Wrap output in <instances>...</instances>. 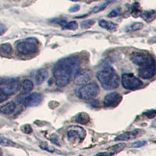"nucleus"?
Masks as SVG:
<instances>
[{
  "label": "nucleus",
  "instance_id": "1",
  "mask_svg": "<svg viewBox=\"0 0 156 156\" xmlns=\"http://www.w3.org/2000/svg\"><path fill=\"white\" fill-rule=\"evenodd\" d=\"M80 58L76 55H69L59 59L53 67L52 73L58 87H65L76 75L80 66Z\"/></svg>",
  "mask_w": 156,
  "mask_h": 156
},
{
  "label": "nucleus",
  "instance_id": "2",
  "mask_svg": "<svg viewBox=\"0 0 156 156\" xmlns=\"http://www.w3.org/2000/svg\"><path fill=\"white\" fill-rule=\"evenodd\" d=\"M97 78L101 87L105 90H113L119 85V78L115 69L109 65L104 66L97 73Z\"/></svg>",
  "mask_w": 156,
  "mask_h": 156
},
{
  "label": "nucleus",
  "instance_id": "3",
  "mask_svg": "<svg viewBox=\"0 0 156 156\" xmlns=\"http://www.w3.org/2000/svg\"><path fill=\"white\" fill-rule=\"evenodd\" d=\"M38 41L34 37H28L23 41L16 42V50L22 55H30L35 53L37 50Z\"/></svg>",
  "mask_w": 156,
  "mask_h": 156
},
{
  "label": "nucleus",
  "instance_id": "4",
  "mask_svg": "<svg viewBox=\"0 0 156 156\" xmlns=\"http://www.w3.org/2000/svg\"><path fill=\"white\" fill-rule=\"evenodd\" d=\"M99 87L96 83H89L84 84L76 90V95L80 99L90 100L98 94Z\"/></svg>",
  "mask_w": 156,
  "mask_h": 156
},
{
  "label": "nucleus",
  "instance_id": "5",
  "mask_svg": "<svg viewBox=\"0 0 156 156\" xmlns=\"http://www.w3.org/2000/svg\"><path fill=\"white\" fill-rule=\"evenodd\" d=\"M19 87L20 80L18 78L2 79L0 82V90L8 96L15 94L19 90Z\"/></svg>",
  "mask_w": 156,
  "mask_h": 156
},
{
  "label": "nucleus",
  "instance_id": "6",
  "mask_svg": "<svg viewBox=\"0 0 156 156\" xmlns=\"http://www.w3.org/2000/svg\"><path fill=\"white\" fill-rule=\"evenodd\" d=\"M122 87L126 90H136L142 87L143 83L132 73H123L121 78Z\"/></svg>",
  "mask_w": 156,
  "mask_h": 156
},
{
  "label": "nucleus",
  "instance_id": "7",
  "mask_svg": "<svg viewBox=\"0 0 156 156\" xmlns=\"http://www.w3.org/2000/svg\"><path fill=\"white\" fill-rule=\"evenodd\" d=\"M156 73V62L154 58L151 57V58L148 61V62L140 66L138 69V75L140 77L143 79H151L154 77Z\"/></svg>",
  "mask_w": 156,
  "mask_h": 156
},
{
  "label": "nucleus",
  "instance_id": "8",
  "mask_svg": "<svg viewBox=\"0 0 156 156\" xmlns=\"http://www.w3.org/2000/svg\"><path fill=\"white\" fill-rule=\"evenodd\" d=\"M43 95L41 93H32L25 97L23 100V105L27 107H34L40 105L43 100Z\"/></svg>",
  "mask_w": 156,
  "mask_h": 156
},
{
  "label": "nucleus",
  "instance_id": "9",
  "mask_svg": "<svg viewBox=\"0 0 156 156\" xmlns=\"http://www.w3.org/2000/svg\"><path fill=\"white\" fill-rule=\"evenodd\" d=\"M122 99V96L119 93L112 92L105 95L103 103L105 107H115L121 102Z\"/></svg>",
  "mask_w": 156,
  "mask_h": 156
},
{
  "label": "nucleus",
  "instance_id": "10",
  "mask_svg": "<svg viewBox=\"0 0 156 156\" xmlns=\"http://www.w3.org/2000/svg\"><path fill=\"white\" fill-rule=\"evenodd\" d=\"M91 72L88 69H83L81 71H78V73L74 77V81L78 85H83L87 84L91 79Z\"/></svg>",
  "mask_w": 156,
  "mask_h": 156
},
{
  "label": "nucleus",
  "instance_id": "11",
  "mask_svg": "<svg viewBox=\"0 0 156 156\" xmlns=\"http://www.w3.org/2000/svg\"><path fill=\"white\" fill-rule=\"evenodd\" d=\"M151 55L143 53V52H134L131 55V60L134 64L138 66H142L145 65L151 58Z\"/></svg>",
  "mask_w": 156,
  "mask_h": 156
},
{
  "label": "nucleus",
  "instance_id": "12",
  "mask_svg": "<svg viewBox=\"0 0 156 156\" xmlns=\"http://www.w3.org/2000/svg\"><path fill=\"white\" fill-rule=\"evenodd\" d=\"M85 130L83 128L79 127V126H75V127L68 130L67 132L68 139L71 141L73 140H76V138H79L80 140H82L85 137Z\"/></svg>",
  "mask_w": 156,
  "mask_h": 156
},
{
  "label": "nucleus",
  "instance_id": "13",
  "mask_svg": "<svg viewBox=\"0 0 156 156\" xmlns=\"http://www.w3.org/2000/svg\"><path fill=\"white\" fill-rule=\"evenodd\" d=\"M48 71L45 69H40L36 72L35 76H34V79H35V82L37 85H40L44 80L48 78Z\"/></svg>",
  "mask_w": 156,
  "mask_h": 156
},
{
  "label": "nucleus",
  "instance_id": "14",
  "mask_svg": "<svg viewBox=\"0 0 156 156\" xmlns=\"http://www.w3.org/2000/svg\"><path fill=\"white\" fill-rule=\"evenodd\" d=\"M139 133L138 129H135V130H133V131H129V132H126L124 133H122V134L119 135L118 136L115 137V140L116 141H122V140H131V139L135 138L137 134Z\"/></svg>",
  "mask_w": 156,
  "mask_h": 156
},
{
  "label": "nucleus",
  "instance_id": "15",
  "mask_svg": "<svg viewBox=\"0 0 156 156\" xmlns=\"http://www.w3.org/2000/svg\"><path fill=\"white\" fill-rule=\"evenodd\" d=\"M15 109H16V105L14 102H9L6 105H2L0 108L1 112L5 115H9V114L12 113Z\"/></svg>",
  "mask_w": 156,
  "mask_h": 156
},
{
  "label": "nucleus",
  "instance_id": "16",
  "mask_svg": "<svg viewBox=\"0 0 156 156\" xmlns=\"http://www.w3.org/2000/svg\"><path fill=\"white\" fill-rule=\"evenodd\" d=\"M34 85H33V82L30 80H24L22 83V87H21V94H26L29 93L30 90L33 89Z\"/></svg>",
  "mask_w": 156,
  "mask_h": 156
},
{
  "label": "nucleus",
  "instance_id": "17",
  "mask_svg": "<svg viewBox=\"0 0 156 156\" xmlns=\"http://www.w3.org/2000/svg\"><path fill=\"white\" fill-rule=\"evenodd\" d=\"M75 121L80 124L86 125L90 122V116H89L88 114L85 113V112H81V113H79L76 115V118H75Z\"/></svg>",
  "mask_w": 156,
  "mask_h": 156
},
{
  "label": "nucleus",
  "instance_id": "18",
  "mask_svg": "<svg viewBox=\"0 0 156 156\" xmlns=\"http://www.w3.org/2000/svg\"><path fill=\"white\" fill-rule=\"evenodd\" d=\"M146 22H151L156 17V12L154 10H145L140 15Z\"/></svg>",
  "mask_w": 156,
  "mask_h": 156
},
{
  "label": "nucleus",
  "instance_id": "19",
  "mask_svg": "<svg viewBox=\"0 0 156 156\" xmlns=\"http://www.w3.org/2000/svg\"><path fill=\"white\" fill-rule=\"evenodd\" d=\"M98 23H99L100 27L106 29L108 30H112L116 28V24L111 21H107V20H101Z\"/></svg>",
  "mask_w": 156,
  "mask_h": 156
},
{
  "label": "nucleus",
  "instance_id": "20",
  "mask_svg": "<svg viewBox=\"0 0 156 156\" xmlns=\"http://www.w3.org/2000/svg\"><path fill=\"white\" fill-rule=\"evenodd\" d=\"M142 13L141 8H140V5L138 2H134V3L132 5L131 7V15L133 17L136 18L140 16Z\"/></svg>",
  "mask_w": 156,
  "mask_h": 156
},
{
  "label": "nucleus",
  "instance_id": "21",
  "mask_svg": "<svg viewBox=\"0 0 156 156\" xmlns=\"http://www.w3.org/2000/svg\"><path fill=\"white\" fill-rule=\"evenodd\" d=\"M143 27H144V24L142 23H140V22H135V23H132V24L129 25L128 27H126V31H136V30H140Z\"/></svg>",
  "mask_w": 156,
  "mask_h": 156
},
{
  "label": "nucleus",
  "instance_id": "22",
  "mask_svg": "<svg viewBox=\"0 0 156 156\" xmlns=\"http://www.w3.org/2000/svg\"><path fill=\"white\" fill-rule=\"evenodd\" d=\"M0 49H1V53L2 55L5 54V55H9V54L12 53V48L10 44L8 43H4V44H1L0 46Z\"/></svg>",
  "mask_w": 156,
  "mask_h": 156
},
{
  "label": "nucleus",
  "instance_id": "23",
  "mask_svg": "<svg viewBox=\"0 0 156 156\" xmlns=\"http://www.w3.org/2000/svg\"><path fill=\"white\" fill-rule=\"evenodd\" d=\"M111 1H112V0H107V1H105V2H103L102 4H101V5H97V6L93 8L92 10H91V12H93V13H96V12H101V11L104 10V9L108 6V4L111 2Z\"/></svg>",
  "mask_w": 156,
  "mask_h": 156
},
{
  "label": "nucleus",
  "instance_id": "24",
  "mask_svg": "<svg viewBox=\"0 0 156 156\" xmlns=\"http://www.w3.org/2000/svg\"><path fill=\"white\" fill-rule=\"evenodd\" d=\"M78 27V24L76 21H71L66 23L62 26L63 30H76Z\"/></svg>",
  "mask_w": 156,
  "mask_h": 156
},
{
  "label": "nucleus",
  "instance_id": "25",
  "mask_svg": "<svg viewBox=\"0 0 156 156\" xmlns=\"http://www.w3.org/2000/svg\"><path fill=\"white\" fill-rule=\"evenodd\" d=\"M1 144L2 146H11V147H17L16 144H15L14 142H12V140H9L7 138H5L3 136H1Z\"/></svg>",
  "mask_w": 156,
  "mask_h": 156
},
{
  "label": "nucleus",
  "instance_id": "26",
  "mask_svg": "<svg viewBox=\"0 0 156 156\" xmlns=\"http://www.w3.org/2000/svg\"><path fill=\"white\" fill-rule=\"evenodd\" d=\"M94 20H83V21L81 22V24H80V27L82 28L87 29L90 28L92 25H94Z\"/></svg>",
  "mask_w": 156,
  "mask_h": 156
},
{
  "label": "nucleus",
  "instance_id": "27",
  "mask_svg": "<svg viewBox=\"0 0 156 156\" xmlns=\"http://www.w3.org/2000/svg\"><path fill=\"white\" fill-rule=\"evenodd\" d=\"M122 13V10H121L120 8H115L113 10H112L108 14V16L110 18L112 17H116V16H119V15Z\"/></svg>",
  "mask_w": 156,
  "mask_h": 156
},
{
  "label": "nucleus",
  "instance_id": "28",
  "mask_svg": "<svg viewBox=\"0 0 156 156\" xmlns=\"http://www.w3.org/2000/svg\"><path fill=\"white\" fill-rule=\"evenodd\" d=\"M144 115H146L147 118L149 119H152L154 117L156 116V110L154 109H151V110H148L147 112H144Z\"/></svg>",
  "mask_w": 156,
  "mask_h": 156
},
{
  "label": "nucleus",
  "instance_id": "29",
  "mask_svg": "<svg viewBox=\"0 0 156 156\" xmlns=\"http://www.w3.org/2000/svg\"><path fill=\"white\" fill-rule=\"evenodd\" d=\"M146 143H147V142L144 141V140H139V141H136V142H134V143H133V144H131V147H135V148H137V147H142V146L145 145Z\"/></svg>",
  "mask_w": 156,
  "mask_h": 156
},
{
  "label": "nucleus",
  "instance_id": "30",
  "mask_svg": "<svg viewBox=\"0 0 156 156\" xmlns=\"http://www.w3.org/2000/svg\"><path fill=\"white\" fill-rule=\"evenodd\" d=\"M23 131L25 133H30L32 132V128L30 127V125H25L23 127Z\"/></svg>",
  "mask_w": 156,
  "mask_h": 156
},
{
  "label": "nucleus",
  "instance_id": "31",
  "mask_svg": "<svg viewBox=\"0 0 156 156\" xmlns=\"http://www.w3.org/2000/svg\"><path fill=\"white\" fill-rule=\"evenodd\" d=\"M80 10V5H73L72 7L70 8V9H69V12H77V11Z\"/></svg>",
  "mask_w": 156,
  "mask_h": 156
},
{
  "label": "nucleus",
  "instance_id": "32",
  "mask_svg": "<svg viewBox=\"0 0 156 156\" xmlns=\"http://www.w3.org/2000/svg\"><path fill=\"white\" fill-rule=\"evenodd\" d=\"M7 98H8L7 94H4L3 92H2V91H1V94H0V102L2 103L4 101H5V100L7 99Z\"/></svg>",
  "mask_w": 156,
  "mask_h": 156
},
{
  "label": "nucleus",
  "instance_id": "33",
  "mask_svg": "<svg viewBox=\"0 0 156 156\" xmlns=\"http://www.w3.org/2000/svg\"><path fill=\"white\" fill-rule=\"evenodd\" d=\"M5 30H6V27H5L2 23H1V24H0V34L2 35Z\"/></svg>",
  "mask_w": 156,
  "mask_h": 156
},
{
  "label": "nucleus",
  "instance_id": "34",
  "mask_svg": "<svg viewBox=\"0 0 156 156\" xmlns=\"http://www.w3.org/2000/svg\"><path fill=\"white\" fill-rule=\"evenodd\" d=\"M51 142H53L54 144H57V145H59L58 142V139H57V136H54V138H51Z\"/></svg>",
  "mask_w": 156,
  "mask_h": 156
},
{
  "label": "nucleus",
  "instance_id": "35",
  "mask_svg": "<svg viewBox=\"0 0 156 156\" xmlns=\"http://www.w3.org/2000/svg\"><path fill=\"white\" fill-rule=\"evenodd\" d=\"M97 1H98V0H85V2H87V3H91V2H97Z\"/></svg>",
  "mask_w": 156,
  "mask_h": 156
},
{
  "label": "nucleus",
  "instance_id": "36",
  "mask_svg": "<svg viewBox=\"0 0 156 156\" xmlns=\"http://www.w3.org/2000/svg\"><path fill=\"white\" fill-rule=\"evenodd\" d=\"M152 126H154V127H156V119H155V120L154 121V122H153Z\"/></svg>",
  "mask_w": 156,
  "mask_h": 156
},
{
  "label": "nucleus",
  "instance_id": "37",
  "mask_svg": "<svg viewBox=\"0 0 156 156\" xmlns=\"http://www.w3.org/2000/svg\"><path fill=\"white\" fill-rule=\"evenodd\" d=\"M70 1H72V2H79L80 0H70Z\"/></svg>",
  "mask_w": 156,
  "mask_h": 156
},
{
  "label": "nucleus",
  "instance_id": "38",
  "mask_svg": "<svg viewBox=\"0 0 156 156\" xmlns=\"http://www.w3.org/2000/svg\"><path fill=\"white\" fill-rule=\"evenodd\" d=\"M151 41H154V42H156V37H154V38H153L152 40H151Z\"/></svg>",
  "mask_w": 156,
  "mask_h": 156
},
{
  "label": "nucleus",
  "instance_id": "39",
  "mask_svg": "<svg viewBox=\"0 0 156 156\" xmlns=\"http://www.w3.org/2000/svg\"><path fill=\"white\" fill-rule=\"evenodd\" d=\"M80 156H81V155H80Z\"/></svg>",
  "mask_w": 156,
  "mask_h": 156
}]
</instances>
